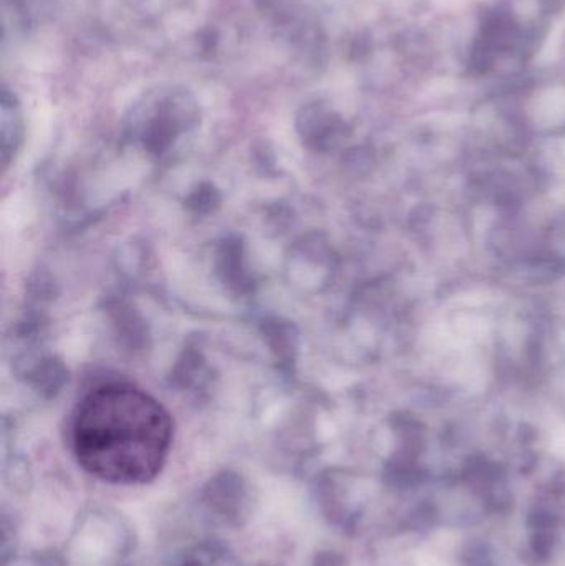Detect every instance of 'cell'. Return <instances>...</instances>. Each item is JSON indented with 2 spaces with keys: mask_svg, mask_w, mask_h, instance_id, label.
Masks as SVG:
<instances>
[{
  "mask_svg": "<svg viewBox=\"0 0 565 566\" xmlns=\"http://www.w3.org/2000/svg\"><path fill=\"white\" fill-rule=\"evenodd\" d=\"M172 419L161 402L126 382L90 391L76 408L72 448L88 474L112 484H146L161 472Z\"/></svg>",
  "mask_w": 565,
  "mask_h": 566,
  "instance_id": "1",
  "label": "cell"
}]
</instances>
